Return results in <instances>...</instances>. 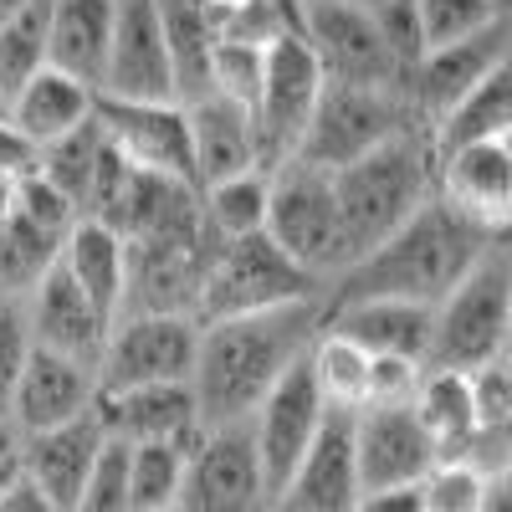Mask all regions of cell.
<instances>
[{"mask_svg": "<svg viewBox=\"0 0 512 512\" xmlns=\"http://www.w3.org/2000/svg\"><path fill=\"white\" fill-rule=\"evenodd\" d=\"M328 328V297L292 303L277 313H246L200 323V364H195V400L205 431L221 425H251L267 395L303 364Z\"/></svg>", "mask_w": 512, "mask_h": 512, "instance_id": "obj_1", "label": "cell"}, {"mask_svg": "<svg viewBox=\"0 0 512 512\" xmlns=\"http://www.w3.org/2000/svg\"><path fill=\"white\" fill-rule=\"evenodd\" d=\"M492 246H497L492 236H482L477 226H466L456 210L431 200L405 231H395L379 251H369L364 262H354L344 277L328 287V308H338V303H374V297L441 308L446 297L472 277V267Z\"/></svg>", "mask_w": 512, "mask_h": 512, "instance_id": "obj_2", "label": "cell"}, {"mask_svg": "<svg viewBox=\"0 0 512 512\" xmlns=\"http://www.w3.org/2000/svg\"><path fill=\"white\" fill-rule=\"evenodd\" d=\"M436 159H441L436 134L415 128V134L384 144L333 175V195L338 210H344V236H349V267L379 251L395 231H405L436 200Z\"/></svg>", "mask_w": 512, "mask_h": 512, "instance_id": "obj_3", "label": "cell"}, {"mask_svg": "<svg viewBox=\"0 0 512 512\" xmlns=\"http://www.w3.org/2000/svg\"><path fill=\"white\" fill-rule=\"evenodd\" d=\"M512 349V236L497 241L446 303L436 308L431 369L482 374Z\"/></svg>", "mask_w": 512, "mask_h": 512, "instance_id": "obj_4", "label": "cell"}, {"mask_svg": "<svg viewBox=\"0 0 512 512\" xmlns=\"http://www.w3.org/2000/svg\"><path fill=\"white\" fill-rule=\"evenodd\" d=\"M318 297H328V282L303 272L272 236H246V241L210 246L200 323L277 313V308H292V303H318Z\"/></svg>", "mask_w": 512, "mask_h": 512, "instance_id": "obj_5", "label": "cell"}, {"mask_svg": "<svg viewBox=\"0 0 512 512\" xmlns=\"http://www.w3.org/2000/svg\"><path fill=\"white\" fill-rule=\"evenodd\" d=\"M267 236L318 282L333 287L344 277L349 272V236H344V210H338V195H333V175L308 169V164L272 169Z\"/></svg>", "mask_w": 512, "mask_h": 512, "instance_id": "obj_6", "label": "cell"}, {"mask_svg": "<svg viewBox=\"0 0 512 512\" xmlns=\"http://www.w3.org/2000/svg\"><path fill=\"white\" fill-rule=\"evenodd\" d=\"M425 128L410 108L405 93L395 88H344V82H328V93L318 103V118L308 128L303 149H297L292 164L323 169V175H338V169L359 164L364 154L395 144L405 134Z\"/></svg>", "mask_w": 512, "mask_h": 512, "instance_id": "obj_7", "label": "cell"}, {"mask_svg": "<svg viewBox=\"0 0 512 512\" xmlns=\"http://www.w3.org/2000/svg\"><path fill=\"white\" fill-rule=\"evenodd\" d=\"M303 41L313 47L328 82L405 93V72L379 26V11L354 6V0H303Z\"/></svg>", "mask_w": 512, "mask_h": 512, "instance_id": "obj_8", "label": "cell"}, {"mask_svg": "<svg viewBox=\"0 0 512 512\" xmlns=\"http://www.w3.org/2000/svg\"><path fill=\"white\" fill-rule=\"evenodd\" d=\"M328 93V77L313 57V47L303 41V31H292L267 47V82H262V103H256L251 123H256V144H262V169L292 164L303 149L308 128L318 118V103Z\"/></svg>", "mask_w": 512, "mask_h": 512, "instance_id": "obj_9", "label": "cell"}, {"mask_svg": "<svg viewBox=\"0 0 512 512\" xmlns=\"http://www.w3.org/2000/svg\"><path fill=\"white\" fill-rule=\"evenodd\" d=\"M200 318H118L98 364L103 395L149 390V384H195Z\"/></svg>", "mask_w": 512, "mask_h": 512, "instance_id": "obj_10", "label": "cell"}, {"mask_svg": "<svg viewBox=\"0 0 512 512\" xmlns=\"http://www.w3.org/2000/svg\"><path fill=\"white\" fill-rule=\"evenodd\" d=\"M323 425H328V400L318 390L313 359H303L267 395V405L251 415V441H256V456H262V477H267L272 507H277L282 487L292 482V472L303 466V456L313 451V441L323 436Z\"/></svg>", "mask_w": 512, "mask_h": 512, "instance_id": "obj_11", "label": "cell"}, {"mask_svg": "<svg viewBox=\"0 0 512 512\" xmlns=\"http://www.w3.org/2000/svg\"><path fill=\"white\" fill-rule=\"evenodd\" d=\"M180 512H272L251 425H221V431H205L195 441Z\"/></svg>", "mask_w": 512, "mask_h": 512, "instance_id": "obj_12", "label": "cell"}, {"mask_svg": "<svg viewBox=\"0 0 512 512\" xmlns=\"http://www.w3.org/2000/svg\"><path fill=\"white\" fill-rule=\"evenodd\" d=\"M205 256H210L205 236L128 241L123 318H200Z\"/></svg>", "mask_w": 512, "mask_h": 512, "instance_id": "obj_13", "label": "cell"}, {"mask_svg": "<svg viewBox=\"0 0 512 512\" xmlns=\"http://www.w3.org/2000/svg\"><path fill=\"white\" fill-rule=\"evenodd\" d=\"M98 123L108 144L149 175H169L200 190L195 175V139L185 103H128V98H98Z\"/></svg>", "mask_w": 512, "mask_h": 512, "instance_id": "obj_14", "label": "cell"}, {"mask_svg": "<svg viewBox=\"0 0 512 512\" xmlns=\"http://www.w3.org/2000/svg\"><path fill=\"white\" fill-rule=\"evenodd\" d=\"M98 98L180 103L175 98V62H169L159 0H118V36H113L108 82H103Z\"/></svg>", "mask_w": 512, "mask_h": 512, "instance_id": "obj_15", "label": "cell"}, {"mask_svg": "<svg viewBox=\"0 0 512 512\" xmlns=\"http://www.w3.org/2000/svg\"><path fill=\"white\" fill-rule=\"evenodd\" d=\"M436 200L492 241L512 236V159L507 144H472L436 159Z\"/></svg>", "mask_w": 512, "mask_h": 512, "instance_id": "obj_16", "label": "cell"}, {"mask_svg": "<svg viewBox=\"0 0 512 512\" xmlns=\"http://www.w3.org/2000/svg\"><path fill=\"white\" fill-rule=\"evenodd\" d=\"M507 57H512V21H497L492 31H482L472 41H456V47L425 52V62L410 77V108H415V118L436 134L441 118L466 93H477Z\"/></svg>", "mask_w": 512, "mask_h": 512, "instance_id": "obj_17", "label": "cell"}, {"mask_svg": "<svg viewBox=\"0 0 512 512\" xmlns=\"http://www.w3.org/2000/svg\"><path fill=\"white\" fill-rule=\"evenodd\" d=\"M349 410H328L323 436L292 472L272 512H359L364 502V477H359V441H354Z\"/></svg>", "mask_w": 512, "mask_h": 512, "instance_id": "obj_18", "label": "cell"}, {"mask_svg": "<svg viewBox=\"0 0 512 512\" xmlns=\"http://www.w3.org/2000/svg\"><path fill=\"white\" fill-rule=\"evenodd\" d=\"M354 441H359L364 497H374V492H400V487H420V482L441 466L436 441L425 436V425L415 420L410 405H400V410H364V415L354 420Z\"/></svg>", "mask_w": 512, "mask_h": 512, "instance_id": "obj_19", "label": "cell"}, {"mask_svg": "<svg viewBox=\"0 0 512 512\" xmlns=\"http://www.w3.org/2000/svg\"><path fill=\"white\" fill-rule=\"evenodd\" d=\"M26 318H31L36 349L62 354V359H77V364H88V369L103 364L108 338H113V323L93 308V297L67 277L62 262L41 277V287L26 297Z\"/></svg>", "mask_w": 512, "mask_h": 512, "instance_id": "obj_20", "label": "cell"}, {"mask_svg": "<svg viewBox=\"0 0 512 512\" xmlns=\"http://www.w3.org/2000/svg\"><path fill=\"white\" fill-rule=\"evenodd\" d=\"M98 400H103L98 369L36 349L31 354V369L21 379V390H16V405H11V431L21 441L26 436H41V431H57V425H72L82 415H93Z\"/></svg>", "mask_w": 512, "mask_h": 512, "instance_id": "obj_21", "label": "cell"}, {"mask_svg": "<svg viewBox=\"0 0 512 512\" xmlns=\"http://www.w3.org/2000/svg\"><path fill=\"white\" fill-rule=\"evenodd\" d=\"M98 415L113 441L128 446H195L205 436L195 384H149V390H123L103 395Z\"/></svg>", "mask_w": 512, "mask_h": 512, "instance_id": "obj_22", "label": "cell"}, {"mask_svg": "<svg viewBox=\"0 0 512 512\" xmlns=\"http://www.w3.org/2000/svg\"><path fill=\"white\" fill-rule=\"evenodd\" d=\"M108 446V425L103 415H82L72 425H57V431H41L21 441V466H26V482H36L62 512H77L82 492H88V477Z\"/></svg>", "mask_w": 512, "mask_h": 512, "instance_id": "obj_23", "label": "cell"}, {"mask_svg": "<svg viewBox=\"0 0 512 512\" xmlns=\"http://www.w3.org/2000/svg\"><path fill=\"white\" fill-rule=\"evenodd\" d=\"M328 328L354 338L359 349H369L374 359H415L431 369V344H436V308L420 303H338L328 308Z\"/></svg>", "mask_w": 512, "mask_h": 512, "instance_id": "obj_24", "label": "cell"}, {"mask_svg": "<svg viewBox=\"0 0 512 512\" xmlns=\"http://www.w3.org/2000/svg\"><path fill=\"white\" fill-rule=\"evenodd\" d=\"M118 36V0H52V67L103 93Z\"/></svg>", "mask_w": 512, "mask_h": 512, "instance_id": "obj_25", "label": "cell"}, {"mask_svg": "<svg viewBox=\"0 0 512 512\" xmlns=\"http://www.w3.org/2000/svg\"><path fill=\"white\" fill-rule=\"evenodd\" d=\"M185 113H190L200 190L262 169V144H256V123H251L246 108H236L226 98H205V103H190Z\"/></svg>", "mask_w": 512, "mask_h": 512, "instance_id": "obj_26", "label": "cell"}, {"mask_svg": "<svg viewBox=\"0 0 512 512\" xmlns=\"http://www.w3.org/2000/svg\"><path fill=\"white\" fill-rule=\"evenodd\" d=\"M93 118H98V93L88 88V82L57 72V67L36 72L26 88L11 98V123L36 144V154L62 144L67 134H77V128L93 123Z\"/></svg>", "mask_w": 512, "mask_h": 512, "instance_id": "obj_27", "label": "cell"}, {"mask_svg": "<svg viewBox=\"0 0 512 512\" xmlns=\"http://www.w3.org/2000/svg\"><path fill=\"white\" fill-rule=\"evenodd\" d=\"M62 267L67 277L93 297V308L118 328L123 318V297H128V241L113 226L98 221H77V231L62 246Z\"/></svg>", "mask_w": 512, "mask_h": 512, "instance_id": "obj_28", "label": "cell"}, {"mask_svg": "<svg viewBox=\"0 0 512 512\" xmlns=\"http://www.w3.org/2000/svg\"><path fill=\"white\" fill-rule=\"evenodd\" d=\"M410 410H415V420L425 425V436L436 441L441 461L466 456V446L482 436V405H477V379H472V374L431 369Z\"/></svg>", "mask_w": 512, "mask_h": 512, "instance_id": "obj_29", "label": "cell"}, {"mask_svg": "<svg viewBox=\"0 0 512 512\" xmlns=\"http://www.w3.org/2000/svg\"><path fill=\"white\" fill-rule=\"evenodd\" d=\"M164 16V41H169V62H175V98L205 103L210 98V67H216L221 31L210 21L205 0H159Z\"/></svg>", "mask_w": 512, "mask_h": 512, "instance_id": "obj_30", "label": "cell"}, {"mask_svg": "<svg viewBox=\"0 0 512 512\" xmlns=\"http://www.w3.org/2000/svg\"><path fill=\"white\" fill-rule=\"evenodd\" d=\"M267 210H272V175L251 169V175L221 180L200 190V226L205 246H226L246 236H267Z\"/></svg>", "mask_w": 512, "mask_h": 512, "instance_id": "obj_31", "label": "cell"}, {"mask_svg": "<svg viewBox=\"0 0 512 512\" xmlns=\"http://www.w3.org/2000/svg\"><path fill=\"white\" fill-rule=\"evenodd\" d=\"M512 139V57L482 82L477 93H466L436 128V154L472 149V144H507Z\"/></svg>", "mask_w": 512, "mask_h": 512, "instance_id": "obj_32", "label": "cell"}, {"mask_svg": "<svg viewBox=\"0 0 512 512\" xmlns=\"http://www.w3.org/2000/svg\"><path fill=\"white\" fill-rule=\"evenodd\" d=\"M313 374H318V390L328 400V410H349L364 415L369 410V374H374V354L359 349L354 338L323 328L318 344H313Z\"/></svg>", "mask_w": 512, "mask_h": 512, "instance_id": "obj_33", "label": "cell"}, {"mask_svg": "<svg viewBox=\"0 0 512 512\" xmlns=\"http://www.w3.org/2000/svg\"><path fill=\"white\" fill-rule=\"evenodd\" d=\"M47 67H52V0H36L0 26V88H6V98H16Z\"/></svg>", "mask_w": 512, "mask_h": 512, "instance_id": "obj_34", "label": "cell"}, {"mask_svg": "<svg viewBox=\"0 0 512 512\" xmlns=\"http://www.w3.org/2000/svg\"><path fill=\"white\" fill-rule=\"evenodd\" d=\"M103 149H108V134H103V123H82L77 134H67L62 144L52 149H41L36 159V175L57 185L72 205H77V216L88 210V195H93V180H98V164H103Z\"/></svg>", "mask_w": 512, "mask_h": 512, "instance_id": "obj_35", "label": "cell"}, {"mask_svg": "<svg viewBox=\"0 0 512 512\" xmlns=\"http://www.w3.org/2000/svg\"><path fill=\"white\" fill-rule=\"evenodd\" d=\"M57 262H62V241L41 236L21 216H11L6 226H0V297L26 303V297L41 287V277H47Z\"/></svg>", "mask_w": 512, "mask_h": 512, "instance_id": "obj_36", "label": "cell"}, {"mask_svg": "<svg viewBox=\"0 0 512 512\" xmlns=\"http://www.w3.org/2000/svg\"><path fill=\"white\" fill-rule=\"evenodd\" d=\"M190 451L185 446H134V466H128V482H134V512H175L180 507Z\"/></svg>", "mask_w": 512, "mask_h": 512, "instance_id": "obj_37", "label": "cell"}, {"mask_svg": "<svg viewBox=\"0 0 512 512\" xmlns=\"http://www.w3.org/2000/svg\"><path fill=\"white\" fill-rule=\"evenodd\" d=\"M415 16H420V31H425V52L472 41V36H482L502 21L497 0H415Z\"/></svg>", "mask_w": 512, "mask_h": 512, "instance_id": "obj_38", "label": "cell"}, {"mask_svg": "<svg viewBox=\"0 0 512 512\" xmlns=\"http://www.w3.org/2000/svg\"><path fill=\"white\" fill-rule=\"evenodd\" d=\"M262 82H267V47H251V41H221L216 67H210V98H226V103L256 113V103H262Z\"/></svg>", "mask_w": 512, "mask_h": 512, "instance_id": "obj_39", "label": "cell"}, {"mask_svg": "<svg viewBox=\"0 0 512 512\" xmlns=\"http://www.w3.org/2000/svg\"><path fill=\"white\" fill-rule=\"evenodd\" d=\"M420 492H425V512H482L487 507V466L472 456L441 461L420 482Z\"/></svg>", "mask_w": 512, "mask_h": 512, "instance_id": "obj_40", "label": "cell"}, {"mask_svg": "<svg viewBox=\"0 0 512 512\" xmlns=\"http://www.w3.org/2000/svg\"><path fill=\"white\" fill-rule=\"evenodd\" d=\"M31 354H36V338H31L26 303L0 297V420H6V425H11L16 390H21V379L31 369Z\"/></svg>", "mask_w": 512, "mask_h": 512, "instance_id": "obj_41", "label": "cell"}, {"mask_svg": "<svg viewBox=\"0 0 512 512\" xmlns=\"http://www.w3.org/2000/svg\"><path fill=\"white\" fill-rule=\"evenodd\" d=\"M128 466H134V446L108 436L77 512H134V482H128Z\"/></svg>", "mask_w": 512, "mask_h": 512, "instance_id": "obj_42", "label": "cell"}, {"mask_svg": "<svg viewBox=\"0 0 512 512\" xmlns=\"http://www.w3.org/2000/svg\"><path fill=\"white\" fill-rule=\"evenodd\" d=\"M11 216H21L26 226H36L41 236H52V241H62V246H67V236H72L77 221H82V216H77V205H72L57 185L41 180L36 169L16 185V210H11Z\"/></svg>", "mask_w": 512, "mask_h": 512, "instance_id": "obj_43", "label": "cell"}, {"mask_svg": "<svg viewBox=\"0 0 512 512\" xmlns=\"http://www.w3.org/2000/svg\"><path fill=\"white\" fill-rule=\"evenodd\" d=\"M36 159H41L36 144L21 134L11 118H0V175H6V180H26L36 169Z\"/></svg>", "mask_w": 512, "mask_h": 512, "instance_id": "obj_44", "label": "cell"}, {"mask_svg": "<svg viewBox=\"0 0 512 512\" xmlns=\"http://www.w3.org/2000/svg\"><path fill=\"white\" fill-rule=\"evenodd\" d=\"M21 477H26V466H21V436L11 431L6 420H0V497H6Z\"/></svg>", "mask_w": 512, "mask_h": 512, "instance_id": "obj_45", "label": "cell"}, {"mask_svg": "<svg viewBox=\"0 0 512 512\" xmlns=\"http://www.w3.org/2000/svg\"><path fill=\"white\" fill-rule=\"evenodd\" d=\"M0 512H62V507H57L47 492H41L36 482H26V477H21L6 497H0Z\"/></svg>", "mask_w": 512, "mask_h": 512, "instance_id": "obj_46", "label": "cell"}, {"mask_svg": "<svg viewBox=\"0 0 512 512\" xmlns=\"http://www.w3.org/2000/svg\"><path fill=\"white\" fill-rule=\"evenodd\" d=\"M359 512H425V492L420 487H400V492H374L359 502Z\"/></svg>", "mask_w": 512, "mask_h": 512, "instance_id": "obj_47", "label": "cell"}, {"mask_svg": "<svg viewBox=\"0 0 512 512\" xmlns=\"http://www.w3.org/2000/svg\"><path fill=\"white\" fill-rule=\"evenodd\" d=\"M482 512H512V461L487 466V507Z\"/></svg>", "mask_w": 512, "mask_h": 512, "instance_id": "obj_48", "label": "cell"}, {"mask_svg": "<svg viewBox=\"0 0 512 512\" xmlns=\"http://www.w3.org/2000/svg\"><path fill=\"white\" fill-rule=\"evenodd\" d=\"M16 185H21V180H6V175H0V226H6L11 210H16Z\"/></svg>", "mask_w": 512, "mask_h": 512, "instance_id": "obj_49", "label": "cell"}, {"mask_svg": "<svg viewBox=\"0 0 512 512\" xmlns=\"http://www.w3.org/2000/svg\"><path fill=\"white\" fill-rule=\"evenodd\" d=\"M26 6H36V0H0V26H6L11 16H21Z\"/></svg>", "mask_w": 512, "mask_h": 512, "instance_id": "obj_50", "label": "cell"}, {"mask_svg": "<svg viewBox=\"0 0 512 512\" xmlns=\"http://www.w3.org/2000/svg\"><path fill=\"white\" fill-rule=\"evenodd\" d=\"M497 16H502V21H512V0H497Z\"/></svg>", "mask_w": 512, "mask_h": 512, "instance_id": "obj_51", "label": "cell"}, {"mask_svg": "<svg viewBox=\"0 0 512 512\" xmlns=\"http://www.w3.org/2000/svg\"><path fill=\"white\" fill-rule=\"evenodd\" d=\"M0 118H11V98H6V88H0Z\"/></svg>", "mask_w": 512, "mask_h": 512, "instance_id": "obj_52", "label": "cell"}, {"mask_svg": "<svg viewBox=\"0 0 512 512\" xmlns=\"http://www.w3.org/2000/svg\"><path fill=\"white\" fill-rule=\"evenodd\" d=\"M354 6H369V11H379V6H384V0H354Z\"/></svg>", "mask_w": 512, "mask_h": 512, "instance_id": "obj_53", "label": "cell"}, {"mask_svg": "<svg viewBox=\"0 0 512 512\" xmlns=\"http://www.w3.org/2000/svg\"><path fill=\"white\" fill-rule=\"evenodd\" d=\"M507 159H512V139H507Z\"/></svg>", "mask_w": 512, "mask_h": 512, "instance_id": "obj_54", "label": "cell"}, {"mask_svg": "<svg viewBox=\"0 0 512 512\" xmlns=\"http://www.w3.org/2000/svg\"><path fill=\"white\" fill-rule=\"evenodd\" d=\"M175 512H180V507H175Z\"/></svg>", "mask_w": 512, "mask_h": 512, "instance_id": "obj_55", "label": "cell"}, {"mask_svg": "<svg viewBox=\"0 0 512 512\" xmlns=\"http://www.w3.org/2000/svg\"><path fill=\"white\" fill-rule=\"evenodd\" d=\"M507 354H512V349H507Z\"/></svg>", "mask_w": 512, "mask_h": 512, "instance_id": "obj_56", "label": "cell"}]
</instances>
